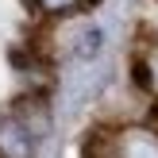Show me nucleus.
<instances>
[{"label":"nucleus","instance_id":"f257e3e1","mask_svg":"<svg viewBox=\"0 0 158 158\" xmlns=\"http://www.w3.org/2000/svg\"><path fill=\"white\" fill-rule=\"evenodd\" d=\"M50 127L54 116L46 93H23L12 108L0 112V158H35Z\"/></svg>","mask_w":158,"mask_h":158},{"label":"nucleus","instance_id":"f03ea898","mask_svg":"<svg viewBox=\"0 0 158 158\" xmlns=\"http://www.w3.org/2000/svg\"><path fill=\"white\" fill-rule=\"evenodd\" d=\"M85 158H158V127L123 123V127L93 131L85 143Z\"/></svg>","mask_w":158,"mask_h":158},{"label":"nucleus","instance_id":"7ed1b4c3","mask_svg":"<svg viewBox=\"0 0 158 158\" xmlns=\"http://www.w3.org/2000/svg\"><path fill=\"white\" fill-rule=\"evenodd\" d=\"M31 15H39L43 23H58V19H73L81 12V0H23Z\"/></svg>","mask_w":158,"mask_h":158},{"label":"nucleus","instance_id":"20e7f679","mask_svg":"<svg viewBox=\"0 0 158 158\" xmlns=\"http://www.w3.org/2000/svg\"><path fill=\"white\" fill-rule=\"evenodd\" d=\"M81 4H85V8H93V4H100V0H81Z\"/></svg>","mask_w":158,"mask_h":158}]
</instances>
